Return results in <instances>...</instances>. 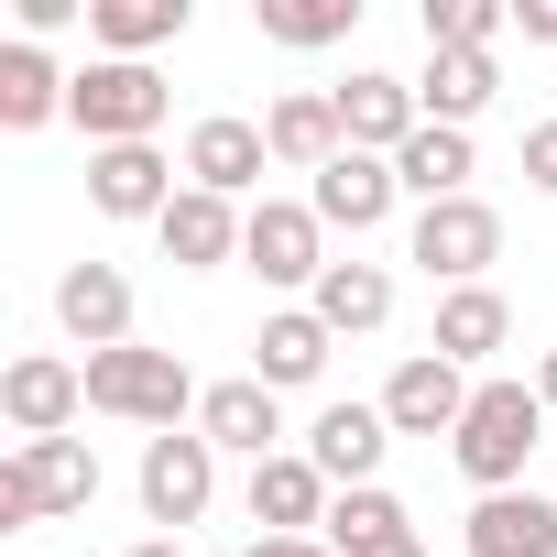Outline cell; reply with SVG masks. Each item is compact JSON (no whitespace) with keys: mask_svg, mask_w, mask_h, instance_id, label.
<instances>
[{"mask_svg":"<svg viewBox=\"0 0 557 557\" xmlns=\"http://www.w3.org/2000/svg\"><path fill=\"white\" fill-rule=\"evenodd\" d=\"M251 23H262V45H296V55H318V45H350L361 0H251Z\"/></svg>","mask_w":557,"mask_h":557,"instance_id":"obj_28","label":"cell"},{"mask_svg":"<svg viewBox=\"0 0 557 557\" xmlns=\"http://www.w3.org/2000/svg\"><path fill=\"white\" fill-rule=\"evenodd\" d=\"M470 557H557V503L546 492H481L459 524Z\"/></svg>","mask_w":557,"mask_h":557,"instance_id":"obj_20","label":"cell"},{"mask_svg":"<svg viewBox=\"0 0 557 557\" xmlns=\"http://www.w3.org/2000/svg\"><path fill=\"white\" fill-rule=\"evenodd\" d=\"M513 23H524V45H557V0H513Z\"/></svg>","mask_w":557,"mask_h":557,"instance_id":"obj_35","label":"cell"},{"mask_svg":"<svg viewBox=\"0 0 557 557\" xmlns=\"http://www.w3.org/2000/svg\"><path fill=\"white\" fill-rule=\"evenodd\" d=\"M186 186H175V164L153 153V143H110V153H88V208L99 219H164Z\"/></svg>","mask_w":557,"mask_h":557,"instance_id":"obj_12","label":"cell"},{"mask_svg":"<svg viewBox=\"0 0 557 557\" xmlns=\"http://www.w3.org/2000/svg\"><path fill=\"white\" fill-rule=\"evenodd\" d=\"M492 99H503V66H492V55H426V77H416V110H426L437 132H470Z\"/></svg>","mask_w":557,"mask_h":557,"instance_id":"obj_24","label":"cell"},{"mask_svg":"<svg viewBox=\"0 0 557 557\" xmlns=\"http://www.w3.org/2000/svg\"><path fill=\"white\" fill-rule=\"evenodd\" d=\"M34 524H45V503H34L12 470H0V535H34Z\"/></svg>","mask_w":557,"mask_h":557,"instance_id":"obj_32","label":"cell"},{"mask_svg":"<svg viewBox=\"0 0 557 557\" xmlns=\"http://www.w3.org/2000/svg\"><path fill=\"white\" fill-rule=\"evenodd\" d=\"M383 448H394V416L383 405H318V426H307V459L329 470V492L383 481Z\"/></svg>","mask_w":557,"mask_h":557,"instance_id":"obj_13","label":"cell"},{"mask_svg":"<svg viewBox=\"0 0 557 557\" xmlns=\"http://www.w3.org/2000/svg\"><path fill=\"white\" fill-rule=\"evenodd\" d=\"M0 470H12L45 513H88V503H99V448H88V437H34V448H12Z\"/></svg>","mask_w":557,"mask_h":557,"instance_id":"obj_21","label":"cell"},{"mask_svg":"<svg viewBox=\"0 0 557 557\" xmlns=\"http://www.w3.org/2000/svg\"><path fill=\"white\" fill-rule=\"evenodd\" d=\"M503 23H513L503 0H426V55H492Z\"/></svg>","mask_w":557,"mask_h":557,"instance_id":"obj_30","label":"cell"},{"mask_svg":"<svg viewBox=\"0 0 557 557\" xmlns=\"http://www.w3.org/2000/svg\"><path fill=\"white\" fill-rule=\"evenodd\" d=\"M186 12L197 0H88V45L121 55V66H153V45H175Z\"/></svg>","mask_w":557,"mask_h":557,"instance_id":"obj_22","label":"cell"},{"mask_svg":"<svg viewBox=\"0 0 557 557\" xmlns=\"http://www.w3.org/2000/svg\"><path fill=\"white\" fill-rule=\"evenodd\" d=\"M66 88H77V77H55L45 45H0V132H45V121H66Z\"/></svg>","mask_w":557,"mask_h":557,"instance_id":"obj_25","label":"cell"},{"mask_svg":"<svg viewBox=\"0 0 557 557\" xmlns=\"http://www.w3.org/2000/svg\"><path fill=\"white\" fill-rule=\"evenodd\" d=\"M251 557H339L329 535H251Z\"/></svg>","mask_w":557,"mask_h":557,"instance_id":"obj_34","label":"cell"},{"mask_svg":"<svg viewBox=\"0 0 557 557\" xmlns=\"http://www.w3.org/2000/svg\"><path fill=\"white\" fill-rule=\"evenodd\" d=\"M405 262L426 273V285H481V273L503 262V208H481V197H448V208H416V230H405Z\"/></svg>","mask_w":557,"mask_h":557,"instance_id":"obj_4","label":"cell"},{"mask_svg":"<svg viewBox=\"0 0 557 557\" xmlns=\"http://www.w3.org/2000/svg\"><path fill=\"white\" fill-rule=\"evenodd\" d=\"M77 12H88V0H23V45H34V34H66Z\"/></svg>","mask_w":557,"mask_h":557,"instance_id":"obj_33","label":"cell"},{"mask_svg":"<svg viewBox=\"0 0 557 557\" xmlns=\"http://www.w3.org/2000/svg\"><path fill=\"white\" fill-rule=\"evenodd\" d=\"M0 416H12V448H34V437H66V426L88 416V361L23 350L12 372H0Z\"/></svg>","mask_w":557,"mask_h":557,"instance_id":"obj_6","label":"cell"},{"mask_svg":"<svg viewBox=\"0 0 557 557\" xmlns=\"http://www.w3.org/2000/svg\"><path fill=\"white\" fill-rule=\"evenodd\" d=\"M329 99H339V132H350V153H383V164H394V153L426 132V110H416V77H394V66H350Z\"/></svg>","mask_w":557,"mask_h":557,"instance_id":"obj_7","label":"cell"},{"mask_svg":"<svg viewBox=\"0 0 557 557\" xmlns=\"http://www.w3.org/2000/svg\"><path fill=\"white\" fill-rule=\"evenodd\" d=\"M470 372L459 361H437V350H405L394 361V383H383V416H394V437H459V416H470Z\"/></svg>","mask_w":557,"mask_h":557,"instance_id":"obj_8","label":"cell"},{"mask_svg":"<svg viewBox=\"0 0 557 557\" xmlns=\"http://www.w3.org/2000/svg\"><path fill=\"white\" fill-rule=\"evenodd\" d=\"M121 557H175V535H143V546H121Z\"/></svg>","mask_w":557,"mask_h":557,"instance_id":"obj_37","label":"cell"},{"mask_svg":"<svg viewBox=\"0 0 557 557\" xmlns=\"http://www.w3.org/2000/svg\"><path fill=\"white\" fill-rule=\"evenodd\" d=\"M240 262L262 273L273 296H318V273H329V219L318 208H296V197H251V219H240Z\"/></svg>","mask_w":557,"mask_h":557,"instance_id":"obj_5","label":"cell"},{"mask_svg":"<svg viewBox=\"0 0 557 557\" xmlns=\"http://www.w3.org/2000/svg\"><path fill=\"white\" fill-rule=\"evenodd\" d=\"M208 503H219V448H208L197 426L143 437V513H153V524H197Z\"/></svg>","mask_w":557,"mask_h":557,"instance_id":"obj_9","label":"cell"},{"mask_svg":"<svg viewBox=\"0 0 557 557\" xmlns=\"http://www.w3.org/2000/svg\"><path fill=\"white\" fill-rule=\"evenodd\" d=\"M503 339H513V307H503L492 285H459V296H437V329H426V350H437V361L481 372V361H492Z\"/></svg>","mask_w":557,"mask_h":557,"instance_id":"obj_23","label":"cell"},{"mask_svg":"<svg viewBox=\"0 0 557 557\" xmlns=\"http://www.w3.org/2000/svg\"><path fill=\"white\" fill-rule=\"evenodd\" d=\"M372 557H426V535H394V546H372Z\"/></svg>","mask_w":557,"mask_h":557,"instance_id":"obj_38","label":"cell"},{"mask_svg":"<svg viewBox=\"0 0 557 557\" xmlns=\"http://www.w3.org/2000/svg\"><path fill=\"white\" fill-rule=\"evenodd\" d=\"M240 219H251V208H230V197L186 186V197L153 219V240H164V262H175V273H219V262H240Z\"/></svg>","mask_w":557,"mask_h":557,"instance_id":"obj_16","label":"cell"},{"mask_svg":"<svg viewBox=\"0 0 557 557\" xmlns=\"http://www.w3.org/2000/svg\"><path fill=\"white\" fill-rule=\"evenodd\" d=\"M535 448H546V394L513 383V372H492V383L470 394L459 437H448L459 481H470V492H524V459H535Z\"/></svg>","mask_w":557,"mask_h":557,"instance_id":"obj_1","label":"cell"},{"mask_svg":"<svg viewBox=\"0 0 557 557\" xmlns=\"http://www.w3.org/2000/svg\"><path fill=\"white\" fill-rule=\"evenodd\" d=\"M164 110H175V88H164L153 66H121V55H88L77 88H66V121L88 132V153H110V143H153Z\"/></svg>","mask_w":557,"mask_h":557,"instance_id":"obj_3","label":"cell"},{"mask_svg":"<svg viewBox=\"0 0 557 557\" xmlns=\"http://www.w3.org/2000/svg\"><path fill=\"white\" fill-rule=\"evenodd\" d=\"M208 394H197V372L175 361V350H99L88 361V416H121V426H153V437H175L186 416H197Z\"/></svg>","mask_w":557,"mask_h":557,"instance_id":"obj_2","label":"cell"},{"mask_svg":"<svg viewBox=\"0 0 557 557\" xmlns=\"http://www.w3.org/2000/svg\"><path fill=\"white\" fill-rule=\"evenodd\" d=\"M394 175H405V197H416V208H448V197H470V175H481V164H470V132H437V121H426V132L394 153Z\"/></svg>","mask_w":557,"mask_h":557,"instance_id":"obj_27","label":"cell"},{"mask_svg":"<svg viewBox=\"0 0 557 557\" xmlns=\"http://www.w3.org/2000/svg\"><path fill=\"white\" fill-rule=\"evenodd\" d=\"M329 318L318 307H273L262 329H251V383H273V394H307L318 372H329Z\"/></svg>","mask_w":557,"mask_h":557,"instance_id":"obj_17","label":"cell"},{"mask_svg":"<svg viewBox=\"0 0 557 557\" xmlns=\"http://www.w3.org/2000/svg\"><path fill=\"white\" fill-rule=\"evenodd\" d=\"M55 329L99 361V350H132V273L121 262H66L55 273Z\"/></svg>","mask_w":557,"mask_h":557,"instance_id":"obj_10","label":"cell"},{"mask_svg":"<svg viewBox=\"0 0 557 557\" xmlns=\"http://www.w3.org/2000/svg\"><path fill=\"white\" fill-rule=\"evenodd\" d=\"M262 143H273V164H285V175H329V164L350 153V132H339V99H329V88L273 99V110H262Z\"/></svg>","mask_w":557,"mask_h":557,"instance_id":"obj_18","label":"cell"},{"mask_svg":"<svg viewBox=\"0 0 557 557\" xmlns=\"http://www.w3.org/2000/svg\"><path fill=\"white\" fill-rule=\"evenodd\" d=\"M273 175V143H262V121H240V110H208L197 132H186V186H208V197H251Z\"/></svg>","mask_w":557,"mask_h":557,"instance_id":"obj_11","label":"cell"},{"mask_svg":"<svg viewBox=\"0 0 557 557\" xmlns=\"http://www.w3.org/2000/svg\"><path fill=\"white\" fill-rule=\"evenodd\" d=\"M524 186H535V197H557V110H546V121H524Z\"/></svg>","mask_w":557,"mask_h":557,"instance_id":"obj_31","label":"cell"},{"mask_svg":"<svg viewBox=\"0 0 557 557\" xmlns=\"http://www.w3.org/2000/svg\"><path fill=\"white\" fill-rule=\"evenodd\" d=\"M329 503H339V492H329V470H318L307 448H285V459L251 470V524H262V535H329Z\"/></svg>","mask_w":557,"mask_h":557,"instance_id":"obj_14","label":"cell"},{"mask_svg":"<svg viewBox=\"0 0 557 557\" xmlns=\"http://www.w3.org/2000/svg\"><path fill=\"white\" fill-rule=\"evenodd\" d=\"M197 437H208V448H240L251 470H262V459H285V448H273V437H285V394H273V383H251V372H240V383H208Z\"/></svg>","mask_w":557,"mask_h":557,"instance_id":"obj_15","label":"cell"},{"mask_svg":"<svg viewBox=\"0 0 557 557\" xmlns=\"http://www.w3.org/2000/svg\"><path fill=\"white\" fill-rule=\"evenodd\" d=\"M535 394H546V416H557V350H546V361H535Z\"/></svg>","mask_w":557,"mask_h":557,"instance_id":"obj_36","label":"cell"},{"mask_svg":"<svg viewBox=\"0 0 557 557\" xmlns=\"http://www.w3.org/2000/svg\"><path fill=\"white\" fill-rule=\"evenodd\" d=\"M394 197H405V175H394L383 153H339V164L307 186V208H318L329 230H350V240H361V230H383V219H394Z\"/></svg>","mask_w":557,"mask_h":557,"instance_id":"obj_19","label":"cell"},{"mask_svg":"<svg viewBox=\"0 0 557 557\" xmlns=\"http://www.w3.org/2000/svg\"><path fill=\"white\" fill-rule=\"evenodd\" d=\"M307 307L329 318V339H372V329L394 318V273H383V262H329Z\"/></svg>","mask_w":557,"mask_h":557,"instance_id":"obj_26","label":"cell"},{"mask_svg":"<svg viewBox=\"0 0 557 557\" xmlns=\"http://www.w3.org/2000/svg\"><path fill=\"white\" fill-rule=\"evenodd\" d=\"M394 535H416V513H405L383 481H361V492L329 503V546H339V557H372V546H394Z\"/></svg>","mask_w":557,"mask_h":557,"instance_id":"obj_29","label":"cell"}]
</instances>
